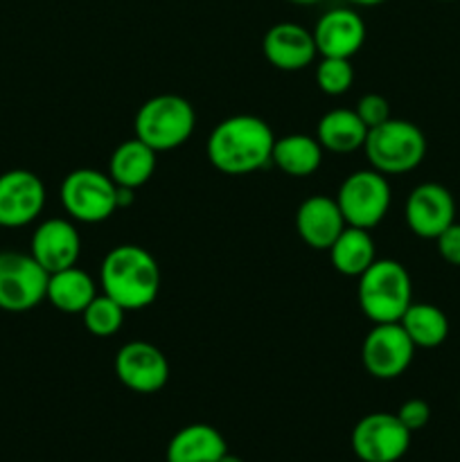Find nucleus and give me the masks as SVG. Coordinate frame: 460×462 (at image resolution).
I'll list each match as a JSON object with an SVG mask.
<instances>
[{
    "label": "nucleus",
    "mask_w": 460,
    "mask_h": 462,
    "mask_svg": "<svg viewBox=\"0 0 460 462\" xmlns=\"http://www.w3.org/2000/svg\"><path fill=\"white\" fill-rule=\"evenodd\" d=\"M273 129L257 116H230L210 131L206 143L207 161L228 176H246L271 162Z\"/></svg>",
    "instance_id": "obj_1"
},
{
    "label": "nucleus",
    "mask_w": 460,
    "mask_h": 462,
    "mask_svg": "<svg viewBox=\"0 0 460 462\" xmlns=\"http://www.w3.org/2000/svg\"><path fill=\"white\" fill-rule=\"evenodd\" d=\"M113 368L122 386L140 395H153L162 391L170 379V361L161 347L149 341L124 343L117 350Z\"/></svg>",
    "instance_id": "obj_11"
},
{
    "label": "nucleus",
    "mask_w": 460,
    "mask_h": 462,
    "mask_svg": "<svg viewBox=\"0 0 460 462\" xmlns=\"http://www.w3.org/2000/svg\"><path fill=\"white\" fill-rule=\"evenodd\" d=\"M219 462H244V460L239 458V456H235V454H230V451H225V454L219 458Z\"/></svg>",
    "instance_id": "obj_32"
},
{
    "label": "nucleus",
    "mask_w": 460,
    "mask_h": 462,
    "mask_svg": "<svg viewBox=\"0 0 460 462\" xmlns=\"http://www.w3.org/2000/svg\"><path fill=\"white\" fill-rule=\"evenodd\" d=\"M50 273L30 253H0V310L23 314L45 300Z\"/></svg>",
    "instance_id": "obj_8"
},
{
    "label": "nucleus",
    "mask_w": 460,
    "mask_h": 462,
    "mask_svg": "<svg viewBox=\"0 0 460 462\" xmlns=\"http://www.w3.org/2000/svg\"><path fill=\"white\" fill-rule=\"evenodd\" d=\"M413 341L400 323H374L361 346L365 373L383 382L401 377L413 364Z\"/></svg>",
    "instance_id": "obj_9"
},
{
    "label": "nucleus",
    "mask_w": 460,
    "mask_h": 462,
    "mask_svg": "<svg viewBox=\"0 0 460 462\" xmlns=\"http://www.w3.org/2000/svg\"><path fill=\"white\" fill-rule=\"evenodd\" d=\"M59 199L70 219L99 224L117 210V185L104 171L79 167L61 180Z\"/></svg>",
    "instance_id": "obj_6"
},
{
    "label": "nucleus",
    "mask_w": 460,
    "mask_h": 462,
    "mask_svg": "<svg viewBox=\"0 0 460 462\" xmlns=\"http://www.w3.org/2000/svg\"><path fill=\"white\" fill-rule=\"evenodd\" d=\"M363 152L370 167L379 174H409L415 167L422 165L427 156V138L413 122L391 117L368 131Z\"/></svg>",
    "instance_id": "obj_4"
},
{
    "label": "nucleus",
    "mask_w": 460,
    "mask_h": 462,
    "mask_svg": "<svg viewBox=\"0 0 460 462\" xmlns=\"http://www.w3.org/2000/svg\"><path fill=\"white\" fill-rule=\"evenodd\" d=\"M345 228V217H343L336 199L316 194L298 206L296 233L314 251H327Z\"/></svg>",
    "instance_id": "obj_17"
},
{
    "label": "nucleus",
    "mask_w": 460,
    "mask_h": 462,
    "mask_svg": "<svg viewBox=\"0 0 460 462\" xmlns=\"http://www.w3.org/2000/svg\"><path fill=\"white\" fill-rule=\"evenodd\" d=\"M99 284L124 311L144 310L161 293V266L147 248L120 244L104 255Z\"/></svg>",
    "instance_id": "obj_2"
},
{
    "label": "nucleus",
    "mask_w": 460,
    "mask_h": 462,
    "mask_svg": "<svg viewBox=\"0 0 460 462\" xmlns=\"http://www.w3.org/2000/svg\"><path fill=\"white\" fill-rule=\"evenodd\" d=\"M81 253V237L77 233L75 224L61 217L45 219L36 226L32 233L30 255L43 266L48 273L75 266Z\"/></svg>",
    "instance_id": "obj_15"
},
{
    "label": "nucleus",
    "mask_w": 460,
    "mask_h": 462,
    "mask_svg": "<svg viewBox=\"0 0 460 462\" xmlns=\"http://www.w3.org/2000/svg\"><path fill=\"white\" fill-rule=\"evenodd\" d=\"M361 311L374 323H400L413 302V280L404 264L397 260H374L359 275Z\"/></svg>",
    "instance_id": "obj_3"
},
{
    "label": "nucleus",
    "mask_w": 460,
    "mask_h": 462,
    "mask_svg": "<svg viewBox=\"0 0 460 462\" xmlns=\"http://www.w3.org/2000/svg\"><path fill=\"white\" fill-rule=\"evenodd\" d=\"M135 189H129V188H117V208H122V210H124V208H129V206H133V201H135Z\"/></svg>",
    "instance_id": "obj_30"
},
{
    "label": "nucleus",
    "mask_w": 460,
    "mask_h": 462,
    "mask_svg": "<svg viewBox=\"0 0 460 462\" xmlns=\"http://www.w3.org/2000/svg\"><path fill=\"white\" fill-rule=\"evenodd\" d=\"M197 126L194 106L180 95H156L138 108L133 120L135 138L153 152H171L189 140Z\"/></svg>",
    "instance_id": "obj_5"
},
{
    "label": "nucleus",
    "mask_w": 460,
    "mask_h": 462,
    "mask_svg": "<svg viewBox=\"0 0 460 462\" xmlns=\"http://www.w3.org/2000/svg\"><path fill=\"white\" fill-rule=\"evenodd\" d=\"M354 111L356 116L361 117V122L368 126V131L383 125L386 120H391V104H388V99L379 93L363 95V97L359 99V104H356Z\"/></svg>",
    "instance_id": "obj_27"
},
{
    "label": "nucleus",
    "mask_w": 460,
    "mask_h": 462,
    "mask_svg": "<svg viewBox=\"0 0 460 462\" xmlns=\"http://www.w3.org/2000/svg\"><path fill=\"white\" fill-rule=\"evenodd\" d=\"M124 314L126 311L113 298H108L106 293H97L90 305L81 311V320L93 337L106 338L120 332L124 325Z\"/></svg>",
    "instance_id": "obj_25"
},
{
    "label": "nucleus",
    "mask_w": 460,
    "mask_h": 462,
    "mask_svg": "<svg viewBox=\"0 0 460 462\" xmlns=\"http://www.w3.org/2000/svg\"><path fill=\"white\" fill-rule=\"evenodd\" d=\"M368 138V126L361 122L354 108H334L318 120L316 140L320 147L334 153H352L363 149Z\"/></svg>",
    "instance_id": "obj_20"
},
{
    "label": "nucleus",
    "mask_w": 460,
    "mask_h": 462,
    "mask_svg": "<svg viewBox=\"0 0 460 462\" xmlns=\"http://www.w3.org/2000/svg\"><path fill=\"white\" fill-rule=\"evenodd\" d=\"M345 3L354 5V7H377V5H383L386 0H345Z\"/></svg>",
    "instance_id": "obj_31"
},
{
    "label": "nucleus",
    "mask_w": 460,
    "mask_h": 462,
    "mask_svg": "<svg viewBox=\"0 0 460 462\" xmlns=\"http://www.w3.org/2000/svg\"><path fill=\"white\" fill-rule=\"evenodd\" d=\"M228 451L224 436L210 424H188L171 436L167 445V462H219Z\"/></svg>",
    "instance_id": "obj_18"
},
{
    "label": "nucleus",
    "mask_w": 460,
    "mask_h": 462,
    "mask_svg": "<svg viewBox=\"0 0 460 462\" xmlns=\"http://www.w3.org/2000/svg\"><path fill=\"white\" fill-rule=\"evenodd\" d=\"M316 84L325 95H345L354 84V68H352L350 59H336V57H323L316 66Z\"/></svg>",
    "instance_id": "obj_26"
},
{
    "label": "nucleus",
    "mask_w": 460,
    "mask_h": 462,
    "mask_svg": "<svg viewBox=\"0 0 460 462\" xmlns=\"http://www.w3.org/2000/svg\"><path fill=\"white\" fill-rule=\"evenodd\" d=\"M395 415L400 418V422L413 433L427 427L428 420H431V406L424 400H418V397H415V400H406Z\"/></svg>",
    "instance_id": "obj_28"
},
{
    "label": "nucleus",
    "mask_w": 460,
    "mask_h": 462,
    "mask_svg": "<svg viewBox=\"0 0 460 462\" xmlns=\"http://www.w3.org/2000/svg\"><path fill=\"white\" fill-rule=\"evenodd\" d=\"M311 34L320 57L352 59L365 43V23L356 9L334 7L316 21Z\"/></svg>",
    "instance_id": "obj_14"
},
{
    "label": "nucleus",
    "mask_w": 460,
    "mask_h": 462,
    "mask_svg": "<svg viewBox=\"0 0 460 462\" xmlns=\"http://www.w3.org/2000/svg\"><path fill=\"white\" fill-rule=\"evenodd\" d=\"M262 52L266 61L282 72H296L316 59L314 34L298 23H278L269 27L262 39Z\"/></svg>",
    "instance_id": "obj_16"
},
{
    "label": "nucleus",
    "mask_w": 460,
    "mask_h": 462,
    "mask_svg": "<svg viewBox=\"0 0 460 462\" xmlns=\"http://www.w3.org/2000/svg\"><path fill=\"white\" fill-rule=\"evenodd\" d=\"M437 253L451 266H460V224L454 221L440 237L436 239Z\"/></svg>",
    "instance_id": "obj_29"
},
{
    "label": "nucleus",
    "mask_w": 460,
    "mask_h": 462,
    "mask_svg": "<svg viewBox=\"0 0 460 462\" xmlns=\"http://www.w3.org/2000/svg\"><path fill=\"white\" fill-rule=\"evenodd\" d=\"M289 3H293V5H318V3H323V0H289Z\"/></svg>",
    "instance_id": "obj_33"
},
{
    "label": "nucleus",
    "mask_w": 460,
    "mask_h": 462,
    "mask_svg": "<svg viewBox=\"0 0 460 462\" xmlns=\"http://www.w3.org/2000/svg\"><path fill=\"white\" fill-rule=\"evenodd\" d=\"M158 152H153L143 140L131 138L126 143L117 144L115 152L108 161V176L117 188L138 189L153 176L158 165Z\"/></svg>",
    "instance_id": "obj_19"
},
{
    "label": "nucleus",
    "mask_w": 460,
    "mask_h": 462,
    "mask_svg": "<svg viewBox=\"0 0 460 462\" xmlns=\"http://www.w3.org/2000/svg\"><path fill=\"white\" fill-rule=\"evenodd\" d=\"M271 162L293 179L311 176L323 162V147L316 138L305 134H289L275 138Z\"/></svg>",
    "instance_id": "obj_23"
},
{
    "label": "nucleus",
    "mask_w": 460,
    "mask_h": 462,
    "mask_svg": "<svg viewBox=\"0 0 460 462\" xmlns=\"http://www.w3.org/2000/svg\"><path fill=\"white\" fill-rule=\"evenodd\" d=\"M350 445L361 462H397L410 447V431L392 413H370L354 424Z\"/></svg>",
    "instance_id": "obj_10"
},
{
    "label": "nucleus",
    "mask_w": 460,
    "mask_h": 462,
    "mask_svg": "<svg viewBox=\"0 0 460 462\" xmlns=\"http://www.w3.org/2000/svg\"><path fill=\"white\" fill-rule=\"evenodd\" d=\"M391 183L388 176L377 170L352 171L341 183L336 194V203L345 217L347 226L370 230L383 221L391 208Z\"/></svg>",
    "instance_id": "obj_7"
},
{
    "label": "nucleus",
    "mask_w": 460,
    "mask_h": 462,
    "mask_svg": "<svg viewBox=\"0 0 460 462\" xmlns=\"http://www.w3.org/2000/svg\"><path fill=\"white\" fill-rule=\"evenodd\" d=\"M440 3H454V0H440Z\"/></svg>",
    "instance_id": "obj_34"
},
{
    "label": "nucleus",
    "mask_w": 460,
    "mask_h": 462,
    "mask_svg": "<svg viewBox=\"0 0 460 462\" xmlns=\"http://www.w3.org/2000/svg\"><path fill=\"white\" fill-rule=\"evenodd\" d=\"M406 226L422 239H437L455 221L454 194L440 183H422L404 206Z\"/></svg>",
    "instance_id": "obj_13"
},
{
    "label": "nucleus",
    "mask_w": 460,
    "mask_h": 462,
    "mask_svg": "<svg viewBox=\"0 0 460 462\" xmlns=\"http://www.w3.org/2000/svg\"><path fill=\"white\" fill-rule=\"evenodd\" d=\"M0 228H3V226H0Z\"/></svg>",
    "instance_id": "obj_35"
},
{
    "label": "nucleus",
    "mask_w": 460,
    "mask_h": 462,
    "mask_svg": "<svg viewBox=\"0 0 460 462\" xmlns=\"http://www.w3.org/2000/svg\"><path fill=\"white\" fill-rule=\"evenodd\" d=\"M95 296H97V284L77 264L50 273L45 300H50L54 310L63 314H81Z\"/></svg>",
    "instance_id": "obj_21"
},
{
    "label": "nucleus",
    "mask_w": 460,
    "mask_h": 462,
    "mask_svg": "<svg viewBox=\"0 0 460 462\" xmlns=\"http://www.w3.org/2000/svg\"><path fill=\"white\" fill-rule=\"evenodd\" d=\"M45 208V185L34 171L9 170L0 174V226L23 228L41 217Z\"/></svg>",
    "instance_id": "obj_12"
},
{
    "label": "nucleus",
    "mask_w": 460,
    "mask_h": 462,
    "mask_svg": "<svg viewBox=\"0 0 460 462\" xmlns=\"http://www.w3.org/2000/svg\"><path fill=\"white\" fill-rule=\"evenodd\" d=\"M400 325L415 347L433 350L440 347L449 337V319L445 311L428 302H410L409 310L400 319Z\"/></svg>",
    "instance_id": "obj_24"
},
{
    "label": "nucleus",
    "mask_w": 460,
    "mask_h": 462,
    "mask_svg": "<svg viewBox=\"0 0 460 462\" xmlns=\"http://www.w3.org/2000/svg\"><path fill=\"white\" fill-rule=\"evenodd\" d=\"M329 262L334 269L347 278H359L374 260H377V246L370 230L347 226L336 242L327 248Z\"/></svg>",
    "instance_id": "obj_22"
}]
</instances>
